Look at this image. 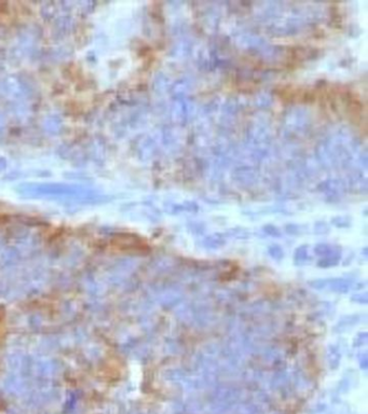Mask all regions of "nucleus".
Here are the masks:
<instances>
[{
    "mask_svg": "<svg viewBox=\"0 0 368 414\" xmlns=\"http://www.w3.org/2000/svg\"><path fill=\"white\" fill-rule=\"evenodd\" d=\"M284 130L289 135H299L310 128L311 118L309 112L301 107H294L285 112L283 118Z\"/></svg>",
    "mask_w": 368,
    "mask_h": 414,
    "instance_id": "obj_1",
    "label": "nucleus"
},
{
    "mask_svg": "<svg viewBox=\"0 0 368 414\" xmlns=\"http://www.w3.org/2000/svg\"><path fill=\"white\" fill-rule=\"evenodd\" d=\"M195 110V104L188 97L174 98L170 107V117L174 123L185 125L192 118Z\"/></svg>",
    "mask_w": 368,
    "mask_h": 414,
    "instance_id": "obj_2",
    "label": "nucleus"
},
{
    "mask_svg": "<svg viewBox=\"0 0 368 414\" xmlns=\"http://www.w3.org/2000/svg\"><path fill=\"white\" fill-rule=\"evenodd\" d=\"M237 44L240 49L247 51L249 53H255L259 54L267 45L266 40L256 34H251V32H245V34H240L237 38Z\"/></svg>",
    "mask_w": 368,
    "mask_h": 414,
    "instance_id": "obj_3",
    "label": "nucleus"
},
{
    "mask_svg": "<svg viewBox=\"0 0 368 414\" xmlns=\"http://www.w3.org/2000/svg\"><path fill=\"white\" fill-rule=\"evenodd\" d=\"M232 179L240 185L250 186L257 180V171L252 165H240L233 171Z\"/></svg>",
    "mask_w": 368,
    "mask_h": 414,
    "instance_id": "obj_4",
    "label": "nucleus"
},
{
    "mask_svg": "<svg viewBox=\"0 0 368 414\" xmlns=\"http://www.w3.org/2000/svg\"><path fill=\"white\" fill-rule=\"evenodd\" d=\"M193 89V80L190 77H182L171 84L169 92L174 98L186 97Z\"/></svg>",
    "mask_w": 368,
    "mask_h": 414,
    "instance_id": "obj_5",
    "label": "nucleus"
},
{
    "mask_svg": "<svg viewBox=\"0 0 368 414\" xmlns=\"http://www.w3.org/2000/svg\"><path fill=\"white\" fill-rule=\"evenodd\" d=\"M259 8L255 10V15L260 21H268L279 14L281 10L279 2H262Z\"/></svg>",
    "mask_w": 368,
    "mask_h": 414,
    "instance_id": "obj_6",
    "label": "nucleus"
},
{
    "mask_svg": "<svg viewBox=\"0 0 368 414\" xmlns=\"http://www.w3.org/2000/svg\"><path fill=\"white\" fill-rule=\"evenodd\" d=\"M192 46H193V43L190 39H187V38L180 39L172 46L171 55L173 57H179V58L188 56L192 51Z\"/></svg>",
    "mask_w": 368,
    "mask_h": 414,
    "instance_id": "obj_7",
    "label": "nucleus"
},
{
    "mask_svg": "<svg viewBox=\"0 0 368 414\" xmlns=\"http://www.w3.org/2000/svg\"><path fill=\"white\" fill-rule=\"evenodd\" d=\"M321 191H324L329 195H338L345 189V185L339 179H329L325 180L319 186Z\"/></svg>",
    "mask_w": 368,
    "mask_h": 414,
    "instance_id": "obj_8",
    "label": "nucleus"
},
{
    "mask_svg": "<svg viewBox=\"0 0 368 414\" xmlns=\"http://www.w3.org/2000/svg\"><path fill=\"white\" fill-rule=\"evenodd\" d=\"M170 80L169 77L164 73L160 72L158 73V76H156L155 80H153V89L159 94H163V93H166L167 91L170 90Z\"/></svg>",
    "mask_w": 368,
    "mask_h": 414,
    "instance_id": "obj_9",
    "label": "nucleus"
},
{
    "mask_svg": "<svg viewBox=\"0 0 368 414\" xmlns=\"http://www.w3.org/2000/svg\"><path fill=\"white\" fill-rule=\"evenodd\" d=\"M273 103L272 96L267 92H259L254 98V104L259 109H268L270 108Z\"/></svg>",
    "mask_w": 368,
    "mask_h": 414,
    "instance_id": "obj_10",
    "label": "nucleus"
},
{
    "mask_svg": "<svg viewBox=\"0 0 368 414\" xmlns=\"http://www.w3.org/2000/svg\"><path fill=\"white\" fill-rule=\"evenodd\" d=\"M241 108L240 101L236 97H231L223 105V112L227 117L236 116Z\"/></svg>",
    "mask_w": 368,
    "mask_h": 414,
    "instance_id": "obj_11",
    "label": "nucleus"
},
{
    "mask_svg": "<svg viewBox=\"0 0 368 414\" xmlns=\"http://www.w3.org/2000/svg\"><path fill=\"white\" fill-rule=\"evenodd\" d=\"M163 143L167 148H173L178 144V136L174 129L165 128L163 131Z\"/></svg>",
    "mask_w": 368,
    "mask_h": 414,
    "instance_id": "obj_12",
    "label": "nucleus"
},
{
    "mask_svg": "<svg viewBox=\"0 0 368 414\" xmlns=\"http://www.w3.org/2000/svg\"><path fill=\"white\" fill-rule=\"evenodd\" d=\"M349 182L350 187H352V188L356 190H365L367 187V180L365 176L361 175V174H353L352 176H350Z\"/></svg>",
    "mask_w": 368,
    "mask_h": 414,
    "instance_id": "obj_13",
    "label": "nucleus"
},
{
    "mask_svg": "<svg viewBox=\"0 0 368 414\" xmlns=\"http://www.w3.org/2000/svg\"><path fill=\"white\" fill-rule=\"evenodd\" d=\"M333 222L336 224V225H338V226H346V225H348L349 224V220H348L347 218H341V217H338V218H335V219H333Z\"/></svg>",
    "mask_w": 368,
    "mask_h": 414,
    "instance_id": "obj_14",
    "label": "nucleus"
},
{
    "mask_svg": "<svg viewBox=\"0 0 368 414\" xmlns=\"http://www.w3.org/2000/svg\"><path fill=\"white\" fill-rule=\"evenodd\" d=\"M265 230H266L268 233H269V234H271V235H278V233H279L278 229H277V228H274V226H272V225H268V226H266Z\"/></svg>",
    "mask_w": 368,
    "mask_h": 414,
    "instance_id": "obj_15",
    "label": "nucleus"
}]
</instances>
